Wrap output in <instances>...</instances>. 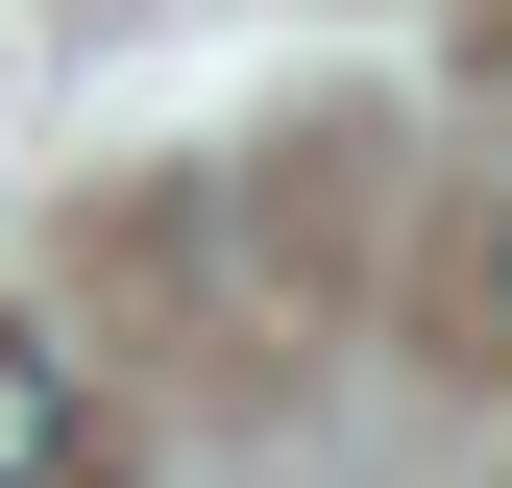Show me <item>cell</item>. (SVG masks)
<instances>
[{"label":"cell","mask_w":512,"mask_h":488,"mask_svg":"<svg viewBox=\"0 0 512 488\" xmlns=\"http://www.w3.org/2000/svg\"><path fill=\"white\" fill-rule=\"evenodd\" d=\"M488 318H512V196H488Z\"/></svg>","instance_id":"obj_2"},{"label":"cell","mask_w":512,"mask_h":488,"mask_svg":"<svg viewBox=\"0 0 512 488\" xmlns=\"http://www.w3.org/2000/svg\"><path fill=\"white\" fill-rule=\"evenodd\" d=\"M98 464V391H74V342L49 318H0V488H74Z\"/></svg>","instance_id":"obj_1"}]
</instances>
